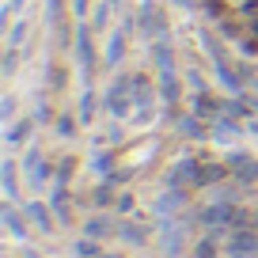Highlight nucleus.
I'll return each mask as SVG.
<instances>
[{
	"label": "nucleus",
	"instance_id": "nucleus-1",
	"mask_svg": "<svg viewBox=\"0 0 258 258\" xmlns=\"http://www.w3.org/2000/svg\"><path fill=\"white\" fill-rule=\"evenodd\" d=\"M156 69H160V95L167 106H175L178 99V76H175V57H171L167 38H156Z\"/></svg>",
	"mask_w": 258,
	"mask_h": 258
},
{
	"label": "nucleus",
	"instance_id": "nucleus-2",
	"mask_svg": "<svg viewBox=\"0 0 258 258\" xmlns=\"http://www.w3.org/2000/svg\"><path fill=\"white\" fill-rule=\"evenodd\" d=\"M95 49H91V31H88V23H80V31H76V57H80V73H84V80L91 84V73H95Z\"/></svg>",
	"mask_w": 258,
	"mask_h": 258
},
{
	"label": "nucleus",
	"instance_id": "nucleus-3",
	"mask_svg": "<svg viewBox=\"0 0 258 258\" xmlns=\"http://www.w3.org/2000/svg\"><path fill=\"white\" fill-rule=\"evenodd\" d=\"M209 57H213V64H217V76H220V84H228V91H239V76L232 73V64H228L224 49H220L217 42H209Z\"/></svg>",
	"mask_w": 258,
	"mask_h": 258
},
{
	"label": "nucleus",
	"instance_id": "nucleus-4",
	"mask_svg": "<svg viewBox=\"0 0 258 258\" xmlns=\"http://www.w3.org/2000/svg\"><path fill=\"white\" fill-rule=\"evenodd\" d=\"M198 178H202V163L198 160H178L171 167V186H198Z\"/></svg>",
	"mask_w": 258,
	"mask_h": 258
},
{
	"label": "nucleus",
	"instance_id": "nucleus-5",
	"mask_svg": "<svg viewBox=\"0 0 258 258\" xmlns=\"http://www.w3.org/2000/svg\"><path fill=\"white\" fill-rule=\"evenodd\" d=\"M228 250H232V258H258V235L254 232H235Z\"/></svg>",
	"mask_w": 258,
	"mask_h": 258
},
{
	"label": "nucleus",
	"instance_id": "nucleus-6",
	"mask_svg": "<svg viewBox=\"0 0 258 258\" xmlns=\"http://www.w3.org/2000/svg\"><path fill=\"white\" fill-rule=\"evenodd\" d=\"M194 114L205 118V121H217V118H224V106H220L217 99H209V91H198V99H194Z\"/></svg>",
	"mask_w": 258,
	"mask_h": 258
},
{
	"label": "nucleus",
	"instance_id": "nucleus-7",
	"mask_svg": "<svg viewBox=\"0 0 258 258\" xmlns=\"http://www.w3.org/2000/svg\"><path fill=\"white\" fill-rule=\"evenodd\" d=\"M232 171L239 182H258V160H247V156H232Z\"/></svg>",
	"mask_w": 258,
	"mask_h": 258
},
{
	"label": "nucleus",
	"instance_id": "nucleus-8",
	"mask_svg": "<svg viewBox=\"0 0 258 258\" xmlns=\"http://www.w3.org/2000/svg\"><path fill=\"white\" fill-rule=\"evenodd\" d=\"M133 103L141 106V118H145L148 103H152V80L148 76H133Z\"/></svg>",
	"mask_w": 258,
	"mask_h": 258
},
{
	"label": "nucleus",
	"instance_id": "nucleus-9",
	"mask_svg": "<svg viewBox=\"0 0 258 258\" xmlns=\"http://www.w3.org/2000/svg\"><path fill=\"white\" fill-rule=\"evenodd\" d=\"M202 121H205V118H198V114H182V118H178V133H186V137H194V141H202L205 133H213V129H205Z\"/></svg>",
	"mask_w": 258,
	"mask_h": 258
},
{
	"label": "nucleus",
	"instance_id": "nucleus-10",
	"mask_svg": "<svg viewBox=\"0 0 258 258\" xmlns=\"http://www.w3.org/2000/svg\"><path fill=\"white\" fill-rule=\"evenodd\" d=\"M178 205H186V194L178 190V186H171V194H163L160 202H156V213H160V217H167V213H175Z\"/></svg>",
	"mask_w": 258,
	"mask_h": 258
},
{
	"label": "nucleus",
	"instance_id": "nucleus-11",
	"mask_svg": "<svg viewBox=\"0 0 258 258\" xmlns=\"http://www.w3.org/2000/svg\"><path fill=\"white\" fill-rule=\"evenodd\" d=\"M0 220L8 224V232L16 235V239H27V224H23V217H19L12 205H4V209H0Z\"/></svg>",
	"mask_w": 258,
	"mask_h": 258
},
{
	"label": "nucleus",
	"instance_id": "nucleus-12",
	"mask_svg": "<svg viewBox=\"0 0 258 258\" xmlns=\"http://www.w3.org/2000/svg\"><path fill=\"white\" fill-rule=\"evenodd\" d=\"M228 175L224 163H202V178H198V186H209V182H220V178Z\"/></svg>",
	"mask_w": 258,
	"mask_h": 258
},
{
	"label": "nucleus",
	"instance_id": "nucleus-13",
	"mask_svg": "<svg viewBox=\"0 0 258 258\" xmlns=\"http://www.w3.org/2000/svg\"><path fill=\"white\" fill-rule=\"evenodd\" d=\"M84 232H88L91 239H103V235H110V232H114V220H106V217H91Z\"/></svg>",
	"mask_w": 258,
	"mask_h": 258
},
{
	"label": "nucleus",
	"instance_id": "nucleus-14",
	"mask_svg": "<svg viewBox=\"0 0 258 258\" xmlns=\"http://www.w3.org/2000/svg\"><path fill=\"white\" fill-rule=\"evenodd\" d=\"M121 53H125V34L114 31V34H110V46H106V64H118Z\"/></svg>",
	"mask_w": 258,
	"mask_h": 258
},
{
	"label": "nucleus",
	"instance_id": "nucleus-15",
	"mask_svg": "<svg viewBox=\"0 0 258 258\" xmlns=\"http://www.w3.org/2000/svg\"><path fill=\"white\" fill-rule=\"evenodd\" d=\"M27 217H34V224H38L42 232H49V228H53V220H49L46 205H38V202H31V205H27Z\"/></svg>",
	"mask_w": 258,
	"mask_h": 258
},
{
	"label": "nucleus",
	"instance_id": "nucleus-16",
	"mask_svg": "<svg viewBox=\"0 0 258 258\" xmlns=\"http://www.w3.org/2000/svg\"><path fill=\"white\" fill-rule=\"evenodd\" d=\"M99 254H103V250H99V239H91V235L76 243V258H99Z\"/></svg>",
	"mask_w": 258,
	"mask_h": 258
},
{
	"label": "nucleus",
	"instance_id": "nucleus-17",
	"mask_svg": "<svg viewBox=\"0 0 258 258\" xmlns=\"http://www.w3.org/2000/svg\"><path fill=\"white\" fill-rule=\"evenodd\" d=\"M4 194H8V198H16V163L12 160H4Z\"/></svg>",
	"mask_w": 258,
	"mask_h": 258
},
{
	"label": "nucleus",
	"instance_id": "nucleus-18",
	"mask_svg": "<svg viewBox=\"0 0 258 258\" xmlns=\"http://www.w3.org/2000/svg\"><path fill=\"white\" fill-rule=\"evenodd\" d=\"M31 133V118H23V121H16V125L8 129V145H19V141Z\"/></svg>",
	"mask_w": 258,
	"mask_h": 258
},
{
	"label": "nucleus",
	"instance_id": "nucleus-19",
	"mask_svg": "<svg viewBox=\"0 0 258 258\" xmlns=\"http://www.w3.org/2000/svg\"><path fill=\"white\" fill-rule=\"evenodd\" d=\"M194 258H217V239H213V235H205V239L194 247Z\"/></svg>",
	"mask_w": 258,
	"mask_h": 258
},
{
	"label": "nucleus",
	"instance_id": "nucleus-20",
	"mask_svg": "<svg viewBox=\"0 0 258 258\" xmlns=\"http://www.w3.org/2000/svg\"><path fill=\"white\" fill-rule=\"evenodd\" d=\"M91 118H95V95L84 91V99H80V121H91Z\"/></svg>",
	"mask_w": 258,
	"mask_h": 258
},
{
	"label": "nucleus",
	"instance_id": "nucleus-21",
	"mask_svg": "<svg viewBox=\"0 0 258 258\" xmlns=\"http://www.w3.org/2000/svg\"><path fill=\"white\" fill-rule=\"evenodd\" d=\"M118 232H121V235H125V239H129V243H145V228H141V224H121V228H118Z\"/></svg>",
	"mask_w": 258,
	"mask_h": 258
},
{
	"label": "nucleus",
	"instance_id": "nucleus-22",
	"mask_svg": "<svg viewBox=\"0 0 258 258\" xmlns=\"http://www.w3.org/2000/svg\"><path fill=\"white\" fill-rule=\"evenodd\" d=\"M23 34H27V23H23V19H19V23L12 27V34H8V38H12V49H16L19 42H23Z\"/></svg>",
	"mask_w": 258,
	"mask_h": 258
},
{
	"label": "nucleus",
	"instance_id": "nucleus-23",
	"mask_svg": "<svg viewBox=\"0 0 258 258\" xmlns=\"http://www.w3.org/2000/svg\"><path fill=\"white\" fill-rule=\"evenodd\" d=\"M49 178V163H38V167L31 171V182H46Z\"/></svg>",
	"mask_w": 258,
	"mask_h": 258
},
{
	"label": "nucleus",
	"instance_id": "nucleus-24",
	"mask_svg": "<svg viewBox=\"0 0 258 258\" xmlns=\"http://www.w3.org/2000/svg\"><path fill=\"white\" fill-rule=\"evenodd\" d=\"M12 110H16V99H12V95H4V103H0V118L8 121V118H12Z\"/></svg>",
	"mask_w": 258,
	"mask_h": 258
},
{
	"label": "nucleus",
	"instance_id": "nucleus-25",
	"mask_svg": "<svg viewBox=\"0 0 258 258\" xmlns=\"http://www.w3.org/2000/svg\"><path fill=\"white\" fill-rule=\"evenodd\" d=\"M106 202H110V186H99L95 190V205H106Z\"/></svg>",
	"mask_w": 258,
	"mask_h": 258
},
{
	"label": "nucleus",
	"instance_id": "nucleus-26",
	"mask_svg": "<svg viewBox=\"0 0 258 258\" xmlns=\"http://www.w3.org/2000/svg\"><path fill=\"white\" fill-rule=\"evenodd\" d=\"M57 133H64V137H69V133H73V118H57Z\"/></svg>",
	"mask_w": 258,
	"mask_h": 258
},
{
	"label": "nucleus",
	"instance_id": "nucleus-27",
	"mask_svg": "<svg viewBox=\"0 0 258 258\" xmlns=\"http://www.w3.org/2000/svg\"><path fill=\"white\" fill-rule=\"evenodd\" d=\"M118 209H121V213L133 209V198H129V194H121V198H118Z\"/></svg>",
	"mask_w": 258,
	"mask_h": 258
},
{
	"label": "nucleus",
	"instance_id": "nucleus-28",
	"mask_svg": "<svg viewBox=\"0 0 258 258\" xmlns=\"http://www.w3.org/2000/svg\"><path fill=\"white\" fill-rule=\"evenodd\" d=\"M95 171H110V156H99V160H95Z\"/></svg>",
	"mask_w": 258,
	"mask_h": 258
},
{
	"label": "nucleus",
	"instance_id": "nucleus-29",
	"mask_svg": "<svg viewBox=\"0 0 258 258\" xmlns=\"http://www.w3.org/2000/svg\"><path fill=\"white\" fill-rule=\"evenodd\" d=\"M73 8H76V16H84V12H88V0H73Z\"/></svg>",
	"mask_w": 258,
	"mask_h": 258
},
{
	"label": "nucleus",
	"instance_id": "nucleus-30",
	"mask_svg": "<svg viewBox=\"0 0 258 258\" xmlns=\"http://www.w3.org/2000/svg\"><path fill=\"white\" fill-rule=\"evenodd\" d=\"M243 12H250V16H258V0H247V4H243Z\"/></svg>",
	"mask_w": 258,
	"mask_h": 258
},
{
	"label": "nucleus",
	"instance_id": "nucleus-31",
	"mask_svg": "<svg viewBox=\"0 0 258 258\" xmlns=\"http://www.w3.org/2000/svg\"><path fill=\"white\" fill-rule=\"evenodd\" d=\"M19 4H23V0H8V12H16V8H19Z\"/></svg>",
	"mask_w": 258,
	"mask_h": 258
},
{
	"label": "nucleus",
	"instance_id": "nucleus-32",
	"mask_svg": "<svg viewBox=\"0 0 258 258\" xmlns=\"http://www.w3.org/2000/svg\"><path fill=\"white\" fill-rule=\"evenodd\" d=\"M99 258H121V254H99Z\"/></svg>",
	"mask_w": 258,
	"mask_h": 258
},
{
	"label": "nucleus",
	"instance_id": "nucleus-33",
	"mask_svg": "<svg viewBox=\"0 0 258 258\" xmlns=\"http://www.w3.org/2000/svg\"><path fill=\"white\" fill-rule=\"evenodd\" d=\"M175 4H190V0H175Z\"/></svg>",
	"mask_w": 258,
	"mask_h": 258
},
{
	"label": "nucleus",
	"instance_id": "nucleus-34",
	"mask_svg": "<svg viewBox=\"0 0 258 258\" xmlns=\"http://www.w3.org/2000/svg\"><path fill=\"white\" fill-rule=\"evenodd\" d=\"M254 34H258V19H254Z\"/></svg>",
	"mask_w": 258,
	"mask_h": 258
}]
</instances>
